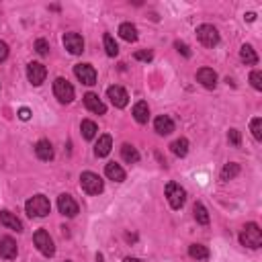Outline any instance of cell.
I'll return each mask as SVG.
<instances>
[{
  "label": "cell",
  "mask_w": 262,
  "mask_h": 262,
  "mask_svg": "<svg viewBox=\"0 0 262 262\" xmlns=\"http://www.w3.org/2000/svg\"><path fill=\"white\" fill-rule=\"evenodd\" d=\"M240 244L242 246H246L250 250H256L260 248V244H262V232L256 223H246L244 225V230L240 232Z\"/></svg>",
  "instance_id": "1"
},
{
  "label": "cell",
  "mask_w": 262,
  "mask_h": 262,
  "mask_svg": "<svg viewBox=\"0 0 262 262\" xmlns=\"http://www.w3.org/2000/svg\"><path fill=\"white\" fill-rule=\"evenodd\" d=\"M25 211H27L29 217H45V215L51 211L49 199L43 197V195H35V197H31V199L25 203Z\"/></svg>",
  "instance_id": "2"
},
{
  "label": "cell",
  "mask_w": 262,
  "mask_h": 262,
  "mask_svg": "<svg viewBox=\"0 0 262 262\" xmlns=\"http://www.w3.org/2000/svg\"><path fill=\"white\" fill-rule=\"evenodd\" d=\"M80 186L86 195H98V193H102L104 182L94 172H82L80 174Z\"/></svg>",
  "instance_id": "3"
},
{
  "label": "cell",
  "mask_w": 262,
  "mask_h": 262,
  "mask_svg": "<svg viewBox=\"0 0 262 262\" xmlns=\"http://www.w3.org/2000/svg\"><path fill=\"white\" fill-rule=\"evenodd\" d=\"M166 199L172 209H180L186 201V190L178 182H168L166 184Z\"/></svg>",
  "instance_id": "4"
},
{
  "label": "cell",
  "mask_w": 262,
  "mask_h": 262,
  "mask_svg": "<svg viewBox=\"0 0 262 262\" xmlns=\"http://www.w3.org/2000/svg\"><path fill=\"white\" fill-rule=\"evenodd\" d=\"M33 242H35V246H37V250H39L43 256H47V258H49V256H54V254H56L54 240H51V236H49L47 232H43V230L35 232Z\"/></svg>",
  "instance_id": "5"
},
{
  "label": "cell",
  "mask_w": 262,
  "mask_h": 262,
  "mask_svg": "<svg viewBox=\"0 0 262 262\" xmlns=\"http://www.w3.org/2000/svg\"><path fill=\"white\" fill-rule=\"evenodd\" d=\"M197 37L205 47H215L219 43V31L213 25H201L197 29Z\"/></svg>",
  "instance_id": "6"
},
{
  "label": "cell",
  "mask_w": 262,
  "mask_h": 262,
  "mask_svg": "<svg viewBox=\"0 0 262 262\" xmlns=\"http://www.w3.org/2000/svg\"><path fill=\"white\" fill-rule=\"evenodd\" d=\"M54 94L60 102H72L74 100V86L64 78H58L54 82Z\"/></svg>",
  "instance_id": "7"
},
{
  "label": "cell",
  "mask_w": 262,
  "mask_h": 262,
  "mask_svg": "<svg viewBox=\"0 0 262 262\" xmlns=\"http://www.w3.org/2000/svg\"><path fill=\"white\" fill-rule=\"evenodd\" d=\"M74 74H76V78H78L82 84H86V86L96 84V70H94L90 64H78V66H74Z\"/></svg>",
  "instance_id": "8"
},
{
  "label": "cell",
  "mask_w": 262,
  "mask_h": 262,
  "mask_svg": "<svg viewBox=\"0 0 262 262\" xmlns=\"http://www.w3.org/2000/svg\"><path fill=\"white\" fill-rule=\"evenodd\" d=\"M64 47L72 56H80L82 51H84V39H82V35H78V33H66L64 35Z\"/></svg>",
  "instance_id": "9"
},
{
  "label": "cell",
  "mask_w": 262,
  "mask_h": 262,
  "mask_svg": "<svg viewBox=\"0 0 262 262\" xmlns=\"http://www.w3.org/2000/svg\"><path fill=\"white\" fill-rule=\"evenodd\" d=\"M107 96L111 98V102L115 104L117 109H123V107H127V100H129V94H127V90L123 88V86H109V90H107Z\"/></svg>",
  "instance_id": "10"
},
{
  "label": "cell",
  "mask_w": 262,
  "mask_h": 262,
  "mask_svg": "<svg viewBox=\"0 0 262 262\" xmlns=\"http://www.w3.org/2000/svg\"><path fill=\"white\" fill-rule=\"evenodd\" d=\"M58 209H60V213L66 215V217H76L78 215V203L74 201L72 195H60Z\"/></svg>",
  "instance_id": "11"
},
{
  "label": "cell",
  "mask_w": 262,
  "mask_h": 262,
  "mask_svg": "<svg viewBox=\"0 0 262 262\" xmlns=\"http://www.w3.org/2000/svg\"><path fill=\"white\" fill-rule=\"evenodd\" d=\"M45 76H47V70H45L43 64H39V62H31V64L27 66V78H29L31 84L39 86V84L45 80Z\"/></svg>",
  "instance_id": "12"
},
{
  "label": "cell",
  "mask_w": 262,
  "mask_h": 262,
  "mask_svg": "<svg viewBox=\"0 0 262 262\" xmlns=\"http://www.w3.org/2000/svg\"><path fill=\"white\" fill-rule=\"evenodd\" d=\"M84 104H86V109H88L90 113L94 115H104L107 113V107H104V102L98 98V94L94 92H86L84 94Z\"/></svg>",
  "instance_id": "13"
},
{
  "label": "cell",
  "mask_w": 262,
  "mask_h": 262,
  "mask_svg": "<svg viewBox=\"0 0 262 262\" xmlns=\"http://www.w3.org/2000/svg\"><path fill=\"white\" fill-rule=\"evenodd\" d=\"M16 252H19V248H16V242L10 236L0 238V256H2L4 260L16 258Z\"/></svg>",
  "instance_id": "14"
},
{
  "label": "cell",
  "mask_w": 262,
  "mask_h": 262,
  "mask_svg": "<svg viewBox=\"0 0 262 262\" xmlns=\"http://www.w3.org/2000/svg\"><path fill=\"white\" fill-rule=\"evenodd\" d=\"M197 80L205 86V88H215L217 74H215V70H211V68H201L197 72Z\"/></svg>",
  "instance_id": "15"
},
{
  "label": "cell",
  "mask_w": 262,
  "mask_h": 262,
  "mask_svg": "<svg viewBox=\"0 0 262 262\" xmlns=\"http://www.w3.org/2000/svg\"><path fill=\"white\" fill-rule=\"evenodd\" d=\"M154 129L158 135H170L174 131V121L168 115H160L158 119L154 121Z\"/></svg>",
  "instance_id": "16"
},
{
  "label": "cell",
  "mask_w": 262,
  "mask_h": 262,
  "mask_svg": "<svg viewBox=\"0 0 262 262\" xmlns=\"http://www.w3.org/2000/svg\"><path fill=\"white\" fill-rule=\"evenodd\" d=\"M35 154H37V158L43 162H49L54 158V148H51L49 139H39V142L35 144Z\"/></svg>",
  "instance_id": "17"
},
{
  "label": "cell",
  "mask_w": 262,
  "mask_h": 262,
  "mask_svg": "<svg viewBox=\"0 0 262 262\" xmlns=\"http://www.w3.org/2000/svg\"><path fill=\"white\" fill-rule=\"evenodd\" d=\"M0 223H2L4 228H8V230L23 232V223H21V219L16 217L14 213H10V211H0Z\"/></svg>",
  "instance_id": "18"
},
{
  "label": "cell",
  "mask_w": 262,
  "mask_h": 262,
  "mask_svg": "<svg viewBox=\"0 0 262 262\" xmlns=\"http://www.w3.org/2000/svg\"><path fill=\"white\" fill-rule=\"evenodd\" d=\"M111 148H113V137L111 135H100L96 146H94V154L98 156V158H104V156L111 154Z\"/></svg>",
  "instance_id": "19"
},
{
  "label": "cell",
  "mask_w": 262,
  "mask_h": 262,
  "mask_svg": "<svg viewBox=\"0 0 262 262\" xmlns=\"http://www.w3.org/2000/svg\"><path fill=\"white\" fill-rule=\"evenodd\" d=\"M104 174H107V178L113 180V182H123L125 180V170L115 162H109L107 166H104Z\"/></svg>",
  "instance_id": "20"
},
{
  "label": "cell",
  "mask_w": 262,
  "mask_h": 262,
  "mask_svg": "<svg viewBox=\"0 0 262 262\" xmlns=\"http://www.w3.org/2000/svg\"><path fill=\"white\" fill-rule=\"evenodd\" d=\"M133 119L137 121V123H148V119H150V107H148V102L146 100H139L135 102V107H133Z\"/></svg>",
  "instance_id": "21"
},
{
  "label": "cell",
  "mask_w": 262,
  "mask_h": 262,
  "mask_svg": "<svg viewBox=\"0 0 262 262\" xmlns=\"http://www.w3.org/2000/svg\"><path fill=\"white\" fill-rule=\"evenodd\" d=\"M240 60L246 64V66L258 64V56H256L254 47H252V45H242V49H240Z\"/></svg>",
  "instance_id": "22"
},
{
  "label": "cell",
  "mask_w": 262,
  "mask_h": 262,
  "mask_svg": "<svg viewBox=\"0 0 262 262\" xmlns=\"http://www.w3.org/2000/svg\"><path fill=\"white\" fill-rule=\"evenodd\" d=\"M188 256L193 260H197V262H201V260L209 258V250L205 246H201V244H190V246H188Z\"/></svg>",
  "instance_id": "23"
},
{
  "label": "cell",
  "mask_w": 262,
  "mask_h": 262,
  "mask_svg": "<svg viewBox=\"0 0 262 262\" xmlns=\"http://www.w3.org/2000/svg\"><path fill=\"white\" fill-rule=\"evenodd\" d=\"M80 131H82L84 139H94V137H96V131H98V127H96V123H94V121H90V119H84L82 123H80Z\"/></svg>",
  "instance_id": "24"
},
{
  "label": "cell",
  "mask_w": 262,
  "mask_h": 262,
  "mask_svg": "<svg viewBox=\"0 0 262 262\" xmlns=\"http://www.w3.org/2000/svg\"><path fill=\"white\" fill-rule=\"evenodd\" d=\"M102 43H104V51H107V56L115 58L119 54V45H117V41H115V37H113L111 33H104Z\"/></svg>",
  "instance_id": "25"
},
{
  "label": "cell",
  "mask_w": 262,
  "mask_h": 262,
  "mask_svg": "<svg viewBox=\"0 0 262 262\" xmlns=\"http://www.w3.org/2000/svg\"><path fill=\"white\" fill-rule=\"evenodd\" d=\"M119 35L123 37L125 41H135L137 39V29H135V25H131V23H123L119 27Z\"/></svg>",
  "instance_id": "26"
},
{
  "label": "cell",
  "mask_w": 262,
  "mask_h": 262,
  "mask_svg": "<svg viewBox=\"0 0 262 262\" xmlns=\"http://www.w3.org/2000/svg\"><path fill=\"white\" fill-rule=\"evenodd\" d=\"M121 156H123V160L127 164H135L139 160V152L129 144H123V148H121Z\"/></svg>",
  "instance_id": "27"
},
{
  "label": "cell",
  "mask_w": 262,
  "mask_h": 262,
  "mask_svg": "<svg viewBox=\"0 0 262 262\" xmlns=\"http://www.w3.org/2000/svg\"><path fill=\"white\" fill-rule=\"evenodd\" d=\"M193 213H195L197 223H201V225H207V223H209V213H207V209H205L203 203H195Z\"/></svg>",
  "instance_id": "28"
},
{
  "label": "cell",
  "mask_w": 262,
  "mask_h": 262,
  "mask_svg": "<svg viewBox=\"0 0 262 262\" xmlns=\"http://www.w3.org/2000/svg\"><path fill=\"white\" fill-rule=\"evenodd\" d=\"M170 148H172V154H174V156L182 158V156H186V152H188V142H186L184 137H180V139H176V142H174Z\"/></svg>",
  "instance_id": "29"
},
{
  "label": "cell",
  "mask_w": 262,
  "mask_h": 262,
  "mask_svg": "<svg viewBox=\"0 0 262 262\" xmlns=\"http://www.w3.org/2000/svg\"><path fill=\"white\" fill-rule=\"evenodd\" d=\"M238 172H240V166L238 164H225V168L221 170V180H232L238 176Z\"/></svg>",
  "instance_id": "30"
},
{
  "label": "cell",
  "mask_w": 262,
  "mask_h": 262,
  "mask_svg": "<svg viewBox=\"0 0 262 262\" xmlns=\"http://www.w3.org/2000/svg\"><path fill=\"white\" fill-rule=\"evenodd\" d=\"M250 129H252V135L256 142H262V119L260 117H254L250 121Z\"/></svg>",
  "instance_id": "31"
},
{
  "label": "cell",
  "mask_w": 262,
  "mask_h": 262,
  "mask_svg": "<svg viewBox=\"0 0 262 262\" xmlns=\"http://www.w3.org/2000/svg\"><path fill=\"white\" fill-rule=\"evenodd\" d=\"M250 82L256 90H262V72L260 70H254V72L250 74Z\"/></svg>",
  "instance_id": "32"
},
{
  "label": "cell",
  "mask_w": 262,
  "mask_h": 262,
  "mask_svg": "<svg viewBox=\"0 0 262 262\" xmlns=\"http://www.w3.org/2000/svg\"><path fill=\"white\" fill-rule=\"evenodd\" d=\"M35 49H37V54H39V56H47L49 43H47L45 39H37V41H35Z\"/></svg>",
  "instance_id": "33"
},
{
  "label": "cell",
  "mask_w": 262,
  "mask_h": 262,
  "mask_svg": "<svg viewBox=\"0 0 262 262\" xmlns=\"http://www.w3.org/2000/svg\"><path fill=\"white\" fill-rule=\"evenodd\" d=\"M135 60H139V62H150L154 56H152V51H148V49H144V51H135V56H133Z\"/></svg>",
  "instance_id": "34"
},
{
  "label": "cell",
  "mask_w": 262,
  "mask_h": 262,
  "mask_svg": "<svg viewBox=\"0 0 262 262\" xmlns=\"http://www.w3.org/2000/svg\"><path fill=\"white\" fill-rule=\"evenodd\" d=\"M228 139H230V142L238 148L240 146V131L238 129H230V133H228Z\"/></svg>",
  "instance_id": "35"
},
{
  "label": "cell",
  "mask_w": 262,
  "mask_h": 262,
  "mask_svg": "<svg viewBox=\"0 0 262 262\" xmlns=\"http://www.w3.org/2000/svg\"><path fill=\"white\" fill-rule=\"evenodd\" d=\"M8 58V45L4 41H0V62H4Z\"/></svg>",
  "instance_id": "36"
},
{
  "label": "cell",
  "mask_w": 262,
  "mask_h": 262,
  "mask_svg": "<svg viewBox=\"0 0 262 262\" xmlns=\"http://www.w3.org/2000/svg\"><path fill=\"white\" fill-rule=\"evenodd\" d=\"M174 45H176V49L180 51V54H182V56H186V58L190 56V51H188V47H186L184 43H180V41H176V43H174Z\"/></svg>",
  "instance_id": "37"
},
{
  "label": "cell",
  "mask_w": 262,
  "mask_h": 262,
  "mask_svg": "<svg viewBox=\"0 0 262 262\" xmlns=\"http://www.w3.org/2000/svg\"><path fill=\"white\" fill-rule=\"evenodd\" d=\"M19 117H21V119H23V121H27V119H29V117H31V111H29V109H27V107H23V109H21V111H19Z\"/></svg>",
  "instance_id": "38"
},
{
  "label": "cell",
  "mask_w": 262,
  "mask_h": 262,
  "mask_svg": "<svg viewBox=\"0 0 262 262\" xmlns=\"http://www.w3.org/2000/svg\"><path fill=\"white\" fill-rule=\"evenodd\" d=\"M123 262H139V260H137V258H125Z\"/></svg>",
  "instance_id": "39"
},
{
  "label": "cell",
  "mask_w": 262,
  "mask_h": 262,
  "mask_svg": "<svg viewBox=\"0 0 262 262\" xmlns=\"http://www.w3.org/2000/svg\"><path fill=\"white\" fill-rule=\"evenodd\" d=\"M66 262H70V260H66Z\"/></svg>",
  "instance_id": "40"
}]
</instances>
